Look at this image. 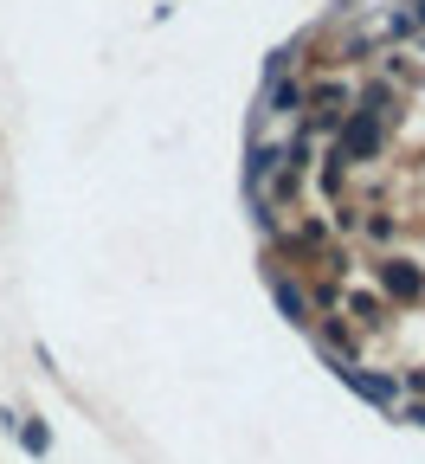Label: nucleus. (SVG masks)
Instances as JSON below:
<instances>
[{"label":"nucleus","instance_id":"obj_3","mask_svg":"<svg viewBox=\"0 0 425 464\" xmlns=\"http://www.w3.org/2000/svg\"><path fill=\"white\" fill-rule=\"evenodd\" d=\"M277 304H284V310H290L296 323H303V310H310V304H303V290H296V284H277Z\"/></svg>","mask_w":425,"mask_h":464},{"label":"nucleus","instance_id":"obj_1","mask_svg":"<svg viewBox=\"0 0 425 464\" xmlns=\"http://www.w3.org/2000/svg\"><path fill=\"white\" fill-rule=\"evenodd\" d=\"M374 142H381V130H374V110H361L354 123L342 130V142H335V161H348V155H368Z\"/></svg>","mask_w":425,"mask_h":464},{"label":"nucleus","instance_id":"obj_4","mask_svg":"<svg viewBox=\"0 0 425 464\" xmlns=\"http://www.w3.org/2000/svg\"><path fill=\"white\" fill-rule=\"evenodd\" d=\"M20 439H26V451H45L52 439H45V426H20Z\"/></svg>","mask_w":425,"mask_h":464},{"label":"nucleus","instance_id":"obj_2","mask_svg":"<svg viewBox=\"0 0 425 464\" xmlns=\"http://www.w3.org/2000/svg\"><path fill=\"white\" fill-rule=\"evenodd\" d=\"M265 110H277V116H290V110H303V91H296V84H271V97H265Z\"/></svg>","mask_w":425,"mask_h":464},{"label":"nucleus","instance_id":"obj_5","mask_svg":"<svg viewBox=\"0 0 425 464\" xmlns=\"http://www.w3.org/2000/svg\"><path fill=\"white\" fill-rule=\"evenodd\" d=\"M412 20H419V26H425V0H412Z\"/></svg>","mask_w":425,"mask_h":464}]
</instances>
